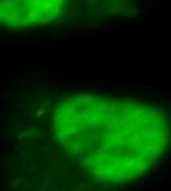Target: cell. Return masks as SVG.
<instances>
[{
  "label": "cell",
  "instance_id": "6da1fadb",
  "mask_svg": "<svg viewBox=\"0 0 171 191\" xmlns=\"http://www.w3.org/2000/svg\"><path fill=\"white\" fill-rule=\"evenodd\" d=\"M59 150L93 182L115 187L143 178L168 152V115L151 103L100 93L62 97L50 115Z\"/></svg>",
  "mask_w": 171,
  "mask_h": 191
},
{
  "label": "cell",
  "instance_id": "7a4b0ae2",
  "mask_svg": "<svg viewBox=\"0 0 171 191\" xmlns=\"http://www.w3.org/2000/svg\"><path fill=\"white\" fill-rule=\"evenodd\" d=\"M68 0H0V21L13 29H27L53 22Z\"/></svg>",
  "mask_w": 171,
  "mask_h": 191
}]
</instances>
